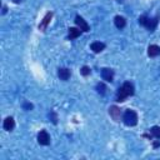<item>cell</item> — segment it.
Returning <instances> with one entry per match:
<instances>
[{
    "mask_svg": "<svg viewBox=\"0 0 160 160\" xmlns=\"http://www.w3.org/2000/svg\"><path fill=\"white\" fill-rule=\"evenodd\" d=\"M134 95V85L129 81L124 82L116 91V101L121 102V101H125L126 98Z\"/></svg>",
    "mask_w": 160,
    "mask_h": 160,
    "instance_id": "1",
    "label": "cell"
},
{
    "mask_svg": "<svg viewBox=\"0 0 160 160\" xmlns=\"http://www.w3.org/2000/svg\"><path fill=\"white\" fill-rule=\"evenodd\" d=\"M122 121L126 126H135L138 124V114L134 110L128 109L122 115Z\"/></svg>",
    "mask_w": 160,
    "mask_h": 160,
    "instance_id": "2",
    "label": "cell"
},
{
    "mask_svg": "<svg viewBox=\"0 0 160 160\" xmlns=\"http://www.w3.org/2000/svg\"><path fill=\"white\" fill-rule=\"evenodd\" d=\"M38 142L40 145H49L50 144V136L46 130H41L38 134Z\"/></svg>",
    "mask_w": 160,
    "mask_h": 160,
    "instance_id": "3",
    "label": "cell"
},
{
    "mask_svg": "<svg viewBox=\"0 0 160 160\" xmlns=\"http://www.w3.org/2000/svg\"><path fill=\"white\" fill-rule=\"evenodd\" d=\"M158 22H159V16H155V18H148L146 19V22H145V28L149 30V31H154L155 28L158 26Z\"/></svg>",
    "mask_w": 160,
    "mask_h": 160,
    "instance_id": "4",
    "label": "cell"
},
{
    "mask_svg": "<svg viewBox=\"0 0 160 160\" xmlns=\"http://www.w3.org/2000/svg\"><path fill=\"white\" fill-rule=\"evenodd\" d=\"M75 24L78 25V28H79L81 31H85V32H86V31H89V30H90L89 24H88V22H86L81 16H79V15L75 18Z\"/></svg>",
    "mask_w": 160,
    "mask_h": 160,
    "instance_id": "5",
    "label": "cell"
},
{
    "mask_svg": "<svg viewBox=\"0 0 160 160\" xmlns=\"http://www.w3.org/2000/svg\"><path fill=\"white\" fill-rule=\"evenodd\" d=\"M109 114H110V116H111L115 121H120V119H121V110H120V108H118V106H115V105L110 106V108H109Z\"/></svg>",
    "mask_w": 160,
    "mask_h": 160,
    "instance_id": "6",
    "label": "cell"
},
{
    "mask_svg": "<svg viewBox=\"0 0 160 160\" xmlns=\"http://www.w3.org/2000/svg\"><path fill=\"white\" fill-rule=\"evenodd\" d=\"M101 78H102V80L111 82L112 79H114V70H111V69H109V68L101 69Z\"/></svg>",
    "mask_w": 160,
    "mask_h": 160,
    "instance_id": "7",
    "label": "cell"
},
{
    "mask_svg": "<svg viewBox=\"0 0 160 160\" xmlns=\"http://www.w3.org/2000/svg\"><path fill=\"white\" fill-rule=\"evenodd\" d=\"M2 126H4V129H5L6 131H11V130L14 129V126H15V121H14V119H12L11 116H8V118L4 120Z\"/></svg>",
    "mask_w": 160,
    "mask_h": 160,
    "instance_id": "8",
    "label": "cell"
},
{
    "mask_svg": "<svg viewBox=\"0 0 160 160\" xmlns=\"http://www.w3.org/2000/svg\"><path fill=\"white\" fill-rule=\"evenodd\" d=\"M70 75H71V72H70V70L68 68H60L59 71H58V76L61 80H68L70 78Z\"/></svg>",
    "mask_w": 160,
    "mask_h": 160,
    "instance_id": "9",
    "label": "cell"
},
{
    "mask_svg": "<svg viewBox=\"0 0 160 160\" xmlns=\"http://www.w3.org/2000/svg\"><path fill=\"white\" fill-rule=\"evenodd\" d=\"M148 55L150 58H155V56L160 55V46H158V45H150L148 48Z\"/></svg>",
    "mask_w": 160,
    "mask_h": 160,
    "instance_id": "10",
    "label": "cell"
},
{
    "mask_svg": "<svg viewBox=\"0 0 160 160\" xmlns=\"http://www.w3.org/2000/svg\"><path fill=\"white\" fill-rule=\"evenodd\" d=\"M51 16H52V12H48V14L44 16L42 21H41V22H40V25H39V29H40V30H45V29H46L48 24L50 22V19H51Z\"/></svg>",
    "mask_w": 160,
    "mask_h": 160,
    "instance_id": "11",
    "label": "cell"
},
{
    "mask_svg": "<svg viewBox=\"0 0 160 160\" xmlns=\"http://www.w3.org/2000/svg\"><path fill=\"white\" fill-rule=\"evenodd\" d=\"M114 22H115V26H116L118 29H124V28H125V25H126V20H125L122 16H120V15L115 16Z\"/></svg>",
    "mask_w": 160,
    "mask_h": 160,
    "instance_id": "12",
    "label": "cell"
},
{
    "mask_svg": "<svg viewBox=\"0 0 160 160\" xmlns=\"http://www.w3.org/2000/svg\"><path fill=\"white\" fill-rule=\"evenodd\" d=\"M81 34V30L80 29H76V28H70L69 29V35H68V39L69 40H74L76 39L78 36H80Z\"/></svg>",
    "mask_w": 160,
    "mask_h": 160,
    "instance_id": "13",
    "label": "cell"
},
{
    "mask_svg": "<svg viewBox=\"0 0 160 160\" xmlns=\"http://www.w3.org/2000/svg\"><path fill=\"white\" fill-rule=\"evenodd\" d=\"M90 48H91V50L94 52H100V51H102L105 49V44L104 42H100V41H95V42H92L90 45Z\"/></svg>",
    "mask_w": 160,
    "mask_h": 160,
    "instance_id": "14",
    "label": "cell"
},
{
    "mask_svg": "<svg viewBox=\"0 0 160 160\" xmlns=\"http://www.w3.org/2000/svg\"><path fill=\"white\" fill-rule=\"evenodd\" d=\"M150 132H151V135H152L154 138L160 139V126H152V128L150 129Z\"/></svg>",
    "mask_w": 160,
    "mask_h": 160,
    "instance_id": "15",
    "label": "cell"
},
{
    "mask_svg": "<svg viewBox=\"0 0 160 160\" xmlns=\"http://www.w3.org/2000/svg\"><path fill=\"white\" fill-rule=\"evenodd\" d=\"M96 91H98L100 95H104V94L106 92V86H105V84L99 82V84L96 85Z\"/></svg>",
    "mask_w": 160,
    "mask_h": 160,
    "instance_id": "16",
    "label": "cell"
},
{
    "mask_svg": "<svg viewBox=\"0 0 160 160\" xmlns=\"http://www.w3.org/2000/svg\"><path fill=\"white\" fill-rule=\"evenodd\" d=\"M90 68L89 66H82L81 68V70H80V72H81V75H84V76H88V75H90Z\"/></svg>",
    "mask_w": 160,
    "mask_h": 160,
    "instance_id": "17",
    "label": "cell"
},
{
    "mask_svg": "<svg viewBox=\"0 0 160 160\" xmlns=\"http://www.w3.org/2000/svg\"><path fill=\"white\" fill-rule=\"evenodd\" d=\"M22 108H24L25 110H31L34 106H32V104H30V102H28V101H24V104H22Z\"/></svg>",
    "mask_w": 160,
    "mask_h": 160,
    "instance_id": "18",
    "label": "cell"
},
{
    "mask_svg": "<svg viewBox=\"0 0 160 160\" xmlns=\"http://www.w3.org/2000/svg\"><path fill=\"white\" fill-rule=\"evenodd\" d=\"M49 118H51V121H52L54 124H56V122H58V119H56V115H55V112H54V111H50Z\"/></svg>",
    "mask_w": 160,
    "mask_h": 160,
    "instance_id": "19",
    "label": "cell"
},
{
    "mask_svg": "<svg viewBox=\"0 0 160 160\" xmlns=\"http://www.w3.org/2000/svg\"><path fill=\"white\" fill-rule=\"evenodd\" d=\"M146 19H148V16H145V15H141V16L139 18V24H140V25H145V22H146Z\"/></svg>",
    "mask_w": 160,
    "mask_h": 160,
    "instance_id": "20",
    "label": "cell"
},
{
    "mask_svg": "<svg viewBox=\"0 0 160 160\" xmlns=\"http://www.w3.org/2000/svg\"><path fill=\"white\" fill-rule=\"evenodd\" d=\"M159 145H160V144H159V142H158V141H155V142H154V148H158V146H159Z\"/></svg>",
    "mask_w": 160,
    "mask_h": 160,
    "instance_id": "21",
    "label": "cell"
},
{
    "mask_svg": "<svg viewBox=\"0 0 160 160\" xmlns=\"http://www.w3.org/2000/svg\"><path fill=\"white\" fill-rule=\"evenodd\" d=\"M12 1H14V2H16V4H19V2H20L21 0H12Z\"/></svg>",
    "mask_w": 160,
    "mask_h": 160,
    "instance_id": "22",
    "label": "cell"
}]
</instances>
